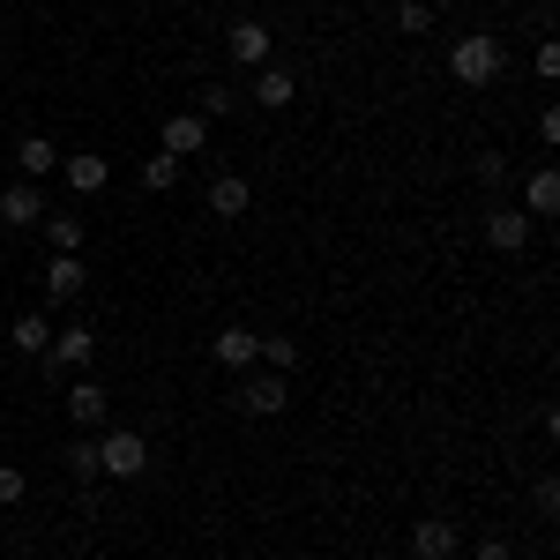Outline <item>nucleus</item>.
<instances>
[{
	"instance_id": "1",
	"label": "nucleus",
	"mask_w": 560,
	"mask_h": 560,
	"mask_svg": "<svg viewBox=\"0 0 560 560\" xmlns=\"http://www.w3.org/2000/svg\"><path fill=\"white\" fill-rule=\"evenodd\" d=\"M501 68H509V45H501V38H486V31H471V38H456V45H448V75H456L464 90H486L493 75H501Z\"/></svg>"
},
{
	"instance_id": "2",
	"label": "nucleus",
	"mask_w": 560,
	"mask_h": 560,
	"mask_svg": "<svg viewBox=\"0 0 560 560\" xmlns=\"http://www.w3.org/2000/svg\"><path fill=\"white\" fill-rule=\"evenodd\" d=\"M142 471H150V441L135 427H113L97 441V478H142Z\"/></svg>"
},
{
	"instance_id": "3",
	"label": "nucleus",
	"mask_w": 560,
	"mask_h": 560,
	"mask_svg": "<svg viewBox=\"0 0 560 560\" xmlns=\"http://www.w3.org/2000/svg\"><path fill=\"white\" fill-rule=\"evenodd\" d=\"M284 404H292L284 374H247V382H240V411H247V419H277Z\"/></svg>"
},
{
	"instance_id": "4",
	"label": "nucleus",
	"mask_w": 560,
	"mask_h": 560,
	"mask_svg": "<svg viewBox=\"0 0 560 560\" xmlns=\"http://www.w3.org/2000/svg\"><path fill=\"white\" fill-rule=\"evenodd\" d=\"M269 23H255V15H247V23H232V38H224V52H232V60H240V68H269Z\"/></svg>"
},
{
	"instance_id": "5",
	"label": "nucleus",
	"mask_w": 560,
	"mask_h": 560,
	"mask_svg": "<svg viewBox=\"0 0 560 560\" xmlns=\"http://www.w3.org/2000/svg\"><path fill=\"white\" fill-rule=\"evenodd\" d=\"M210 142V113H173L165 120V158H195Z\"/></svg>"
},
{
	"instance_id": "6",
	"label": "nucleus",
	"mask_w": 560,
	"mask_h": 560,
	"mask_svg": "<svg viewBox=\"0 0 560 560\" xmlns=\"http://www.w3.org/2000/svg\"><path fill=\"white\" fill-rule=\"evenodd\" d=\"M411 553H419V560H448V553H456V523H448V516H419V523H411Z\"/></svg>"
},
{
	"instance_id": "7",
	"label": "nucleus",
	"mask_w": 560,
	"mask_h": 560,
	"mask_svg": "<svg viewBox=\"0 0 560 560\" xmlns=\"http://www.w3.org/2000/svg\"><path fill=\"white\" fill-rule=\"evenodd\" d=\"M217 366H232V374H247V366H255V359H261V337H255V329H217Z\"/></svg>"
},
{
	"instance_id": "8",
	"label": "nucleus",
	"mask_w": 560,
	"mask_h": 560,
	"mask_svg": "<svg viewBox=\"0 0 560 560\" xmlns=\"http://www.w3.org/2000/svg\"><path fill=\"white\" fill-rule=\"evenodd\" d=\"M90 359H97V337H90V329H60V337H52V351H45L38 366H75V374H83Z\"/></svg>"
},
{
	"instance_id": "9",
	"label": "nucleus",
	"mask_w": 560,
	"mask_h": 560,
	"mask_svg": "<svg viewBox=\"0 0 560 560\" xmlns=\"http://www.w3.org/2000/svg\"><path fill=\"white\" fill-rule=\"evenodd\" d=\"M38 217H45L38 179H23V187H8V195H0V224H38Z\"/></svg>"
},
{
	"instance_id": "10",
	"label": "nucleus",
	"mask_w": 560,
	"mask_h": 560,
	"mask_svg": "<svg viewBox=\"0 0 560 560\" xmlns=\"http://www.w3.org/2000/svg\"><path fill=\"white\" fill-rule=\"evenodd\" d=\"M486 240H493L501 255H516L523 240H530V217H523V210H493V217H486Z\"/></svg>"
},
{
	"instance_id": "11",
	"label": "nucleus",
	"mask_w": 560,
	"mask_h": 560,
	"mask_svg": "<svg viewBox=\"0 0 560 560\" xmlns=\"http://www.w3.org/2000/svg\"><path fill=\"white\" fill-rule=\"evenodd\" d=\"M105 411H113V404H105V388L97 382H75V396H68V419H75V427H105Z\"/></svg>"
},
{
	"instance_id": "12",
	"label": "nucleus",
	"mask_w": 560,
	"mask_h": 560,
	"mask_svg": "<svg viewBox=\"0 0 560 560\" xmlns=\"http://www.w3.org/2000/svg\"><path fill=\"white\" fill-rule=\"evenodd\" d=\"M60 173H68V187H75V195H97V187L113 179V165L90 150V158H60Z\"/></svg>"
},
{
	"instance_id": "13",
	"label": "nucleus",
	"mask_w": 560,
	"mask_h": 560,
	"mask_svg": "<svg viewBox=\"0 0 560 560\" xmlns=\"http://www.w3.org/2000/svg\"><path fill=\"white\" fill-rule=\"evenodd\" d=\"M83 255H60L52 261V269H45V292H52V300H83Z\"/></svg>"
},
{
	"instance_id": "14",
	"label": "nucleus",
	"mask_w": 560,
	"mask_h": 560,
	"mask_svg": "<svg viewBox=\"0 0 560 560\" xmlns=\"http://www.w3.org/2000/svg\"><path fill=\"white\" fill-rule=\"evenodd\" d=\"M38 224H45V240H52L60 255H83V217L75 210H45Z\"/></svg>"
},
{
	"instance_id": "15",
	"label": "nucleus",
	"mask_w": 560,
	"mask_h": 560,
	"mask_svg": "<svg viewBox=\"0 0 560 560\" xmlns=\"http://www.w3.org/2000/svg\"><path fill=\"white\" fill-rule=\"evenodd\" d=\"M247 195H255V187H247L240 173H217L210 179V210L217 217H240V210H247Z\"/></svg>"
},
{
	"instance_id": "16",
	"label": "nucleus",
	"mask_w": 560,
	"mask_h": 560,
	"mask_svg": "<svg viewBox=\"0 0 560 560\" xmlns=\"http://www.w3.org/2000/svg\"><path fill=\"white\" fill-rule=\"evenodd\" d=\"M15 165H23V173H31V179H45V173H52V165H60V150H52L45 135H23V142H15Z\"/></svg>"
},
{
	"instance_id": "17",
	"label": "nucleus",
	"mask_w": 560,
	"mask_h": 560,
	"mask_svg": "<svg viewBox=\"0 0 560 560\" xmlns=\"http://www.w3.org/2000/svg\"><path fill=\"white\" fill-rule=\"evenodd\" d=\"M255 105H292V75H284V68H261L255 75Z\"/></svg>"
},
{
	"instance_id": "18",
	"label": "nucleus",
	"mask_w": 560,
	"mask_h": 560,
	"mask_svg": "<svg viewBox=\"0 0 560 560\" xmlns=\"http://www.w3.org/2000/svg\"><path fill=\"white\" fill-rule=\"evenodd\" d=\"M15 351H31V359H45V351H52V329H45L38 314H23V322H15Z\"/></svg>"
},
{
	"instance_id": "19",
	"label": "nucleus",
	"mask_w": 560,
	"mask_h": 560,
	"mask_svg": "<svg viewBox=\"0 0 560 560\" xmlns=\"http://www.w3.org/2000/svg\"><path fill=\"white\" fill-rule=\"evenodd\" d=\"M560 210V173H530V217H553Z\"/></svg>"
},
{
	"instance_id": "20",
	"label": "nucleus",
	"mask_w": 560,
	"mask_h": 560,
	"mask_svg": "<svg viewBox=\"0 0 560 560\" xmlns=\"http://www.w3.org/2000/svg\"><path fill=\"white\" fill-rule=\"evenodd\" d=\"M173 179H179V158H165V150H158V158L142 165V187H150V195H165Z\"/></svg>"
},
{
	"instance_id": "21",
	"label": "nucleus",
	"mask_w": 560,
	"mask_h": 560,
	"mask_svg": "<svg viewBox=\"0 0 560 560\" xmlns=\"http://www.w3.org/2000/svg\"><path fill=\"white\" fill-rule=\"evenodd\" d=\"M261 359H269V374H284V366H300V345L292 337H261Z\"/></svg>"
},
{
	"instance_id": "22",
	"label": "nucleus",
	"mask_w": 560,
	"mask_h": 560,
	"mask_svg": "<svg viewBox=\"0 0 560 560\" xmlns=\"http://www.w3.org/2000/svg\"><path fill=\"white\" fill-rule=\"evenodd\" d=\"M68 471L83 478V486L97 478V441H75V448H68Z\"/></svg>"
},
{
	"instance_id": "23",
	"label": "nucleus",
	"mask_w": 560,
	"mask_h": 560,
	"mask_svg": "<svg viewBox=\"0 0 560 560\" xmlns=\"http://www.w3.org/2000/svg\"><path fill=\"white\" fill-rule=\"evenodd\" d=\"M427 23H433V15H427V0H404V8H396V31H411V38H419Z\"/></svg>"
},
{
	"instance_id": "24",
	"label": "nucleus",
	"mask_w": 560,
	"mask_h": 560,
	"mask_svg": "<svg viewBox=\"0 0 560 560\" xmlns=\"http://www.w3.org/2000/svg\"><path fill=\"white\" fill-rule=\"evenodd\" d=\"M23 493H31V478L15 471V464H0V509H8V501H23Z\"/></svg>"
},
{
	"instance_id": "25",
	"label": "nucleus",
	"mask_w": 560,
	"mask_h": 560,
	"mask_svg": "<svg viewBox=\"0 0 560 560\" xmlns=\"http://www.w3.org/2000/svg\"><path fill=\"white\" fill-rule=\"evenodd\" d=\"M232 105H240V90H224V83L202 90V113H232Z\"/></svg>"
},
{
	"instance_id": "26",
	"label": "nucleus",
	"mask_w": 560,
	"mask_h": 560,
	"mask_svg": "<svg viewBox=\"0 0 560 560\" xmlns=\"http://www.w3.org/2000/svg\"><path fill=\"white\" fill-rule=\"evenodd\" d=\"M471 560H516V553H509V546H501V538H486V546H478Z\"/></svg>"
}]
</instances>
